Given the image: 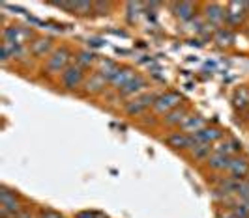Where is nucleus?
I'll return each instance as SVG.
<instances>
[{"label":"nucleus","mask_w":249,"mask_h":218,"mask_svg":"<svg viewBox=\"0 0 249 218\" xmlns=\"http://www.w3.org/2000/svg\"><path fill=\"white\" fill-rule=\"evenodd\" d=\"M70 60H71V50H70V47L60 45V47H56L51 52V56L45 60L43 69H45V73H47L49 77H60V75L71 65Z\"/></svg>","instance_id":"f257e3e1"},{"label":"nucleus","mask_w":249,"mask_h":218,"mask_svg":"<svg viewBox=\"0 0 249 218\" xmlns=\"http://www.w3.org/2000/svg\"><path fill=\"white\" fill-rule=\"evenodd\" d=\"M23 211V203L19 194L8 188L6 185L0 187V217L2 218H17Z\"/></svg>","instance_id":"f03ea898"},{"label":"nucleus","mask_w":249,"mask_h":218,"mask_svg":"<svg viewBox=\"0 0 249 218\" xmlns=\"http://www.w3.org/2000/svg\"><path fill=\"white\" fill-rule=\"evenodd\" d=\"M2 39L19 47H28L36 39V36L30 28H26L23 24H10L2 30Z\"/></svg>","instance_id":"7ed1b4c3"},{"label":"nucleus","mask_w":249,"mask_h":218,"mask_svg":"<svg viewBox=\"0 0 249 218\" xmlns=\"http://www.w3.org/2000/svg\"><path fill=\"white\" fill-rule=\"evenodd\" d=\"M58 78H60L62 90H66V92H79L85 84V80H87V73H85V69H81L77 63H71Z\"/></svg>","instance_id":"20e7f679"},{"label":"nucleus","mask_w":249,"mask_h":218,"mask_svg":"<svg viewBox=\"0 0 249 218\" xmlns=\"http://www.w3.org/2000/svg\"><path fill=\"white\" fill-rule=\"evenodd\" d=\"M178 107H182V95H180L178 92H165L161 95H158L152 110H154L158 116H163V118H165L169 112H173V110L178 109Z\"/></svg>","instance_id":"39448f33"},{"label":"nucleus","mask_w":249,"mask_h":218,"mask_svg":"<svg viewBox=\"0 0 249 218\" xmlns=\"http://www.w3.org/2000/svg\"><path fill=\"white\" fill-rule=\"evenodd\" d=\"M156 99H158V95L144 92L142 95H139V97H135V99H131L129 103H125L124 112L127 116H131V118H133V116H141V114H144L146 110L154 107Z\"/></svg>","instance_id":"423d86ee"},{"label":"nucleus","mask_w":249,"mask_h":218,"mask_svg":"<svg viewBox=\"0 0 249 218\" xmlns=\"http://www.w3.org/2000/svg\"><path fill=\"white\" fill-rule=\"evenodd\" d=\"M202 15H204L206 24L213 30H219L227 24V10L221 4H206Z\"/></svg>","instance_id":"0eeeda50"},{"label":"nucleus","mask_w":249,"mask_h":218,"mask_svg":"<svg viewBox=\"0 0 249 218\" xmlns=\"http://www.w3.org/2000/svg\"><path fill=\"white\" fill-rule=\"evenodd\" d=\"M225 10H227V24L240 26L249 15V2H231L225 6Z\"/></svg>","instance_id":"6e6552de"},{"label":"nucleus","mask_w":249,"mask_h":218,"mask_svg":"<svg viewBox=\"0 0 249 218\" xmlns=\"http://www.w3.org/2000/svg\"><path fill=\"white\" fill-rule=\"evenodd\" d=\"M165 144L169 145L171 149H175V151H191L195 142H193L191 134L178 129V131H173V133H169L165 136Z\"/></svg>","instance_id":"1a4fd4ad"},{"label":"nucleus","mask_w":249,"mask_h":218,"mask_svg":"<svg viewBox=\"0 0 249 218\" xmlns=\"http://www.w3.org/2000/svg\"><path fill=\"white\" fill-rule=\"evenodd\" d=\"M54 41H53V37H47V36H36V39L28 45V50H30V54L34 56V58H43V60H47L51 56V52L54 50Z\"/></svg>","instance_id":"9d476101"},{"label":"nucleus","mask_w":249,"mask_h":218,"mask_svg":"<svg viewBox=\"0 0 249 218\" xmlns=\"http://www.w3.org/2000/svg\"><path fill=\"white\" fill-rule=\"evenodd\" d=\"M225 133L219 129V127H204L200 133L193 134V142L195 144H208V145H215L219 140H223Z\"/></svg>","instance_id":"9b49d317"},{"label":"nucleus","mask_w":249,"mask_h":218,"mask_svg":"<svg viewBox=\"0 0 249 218\" xmlns=\"http://www.w3.org/2000/svg\"><path fill=\"white\" fill-rule=\"evenodd\" d=\"M53 6L62 8L66 12L77 15V17H88L94 13V2H56Z\"/></svg>","instance_id":"f8f14e48"},{"label":"nucleus","mask_w":249,"mask_h":218,"mask_svg":"<svg viewBox=\"0 0 249 218\" xmlns=\"http://www.w3.org/2000/svg\"><path fill=\"white\" fill-rule=\"evenodd\" d=\"M213 151L232 158L242 153V144L238 140H234V138H231V136H225L223 140H219L217 144L213 145Z\"/></svg>","instance_id":"ddd939ff"},{"label":"nucleus","mask_w":249,"mask_h":218,"mask_svg":"<svg viewBox=\"0 0 249 218\" xmlns=\"http://www.w3.org/2000/svg\"><path fill=\"white\" fill-rule=\"evenodd\" d=\"M107 84H109V80H107L103 75H100L98 71H94V73H90V75H87V80H85V84H83V90H85L87 95L88 93L94 95V93L103 92Z\"/></svg>","instance_id":"4468645a"},{"label":"nucleus","mask_w":249,"mask_h":218,"mask_svg":"<svg viewBox=\"0 0 249 218\" xmlns=\"http://www.w3.org/2000/svg\"><path fill=\"white\" fill-rule=\"evenodd\" d=\"M227 171H229V175L234 177V179H246L249 175V158L242 157V155L232 157Z\"/></svg>","instance_id":"2eb2a0df"},{"label":"nucleus","mask_w":249,"mask_h":218,"mask_svg":"<svg viewBox=\"0 0 249 218\" xmlns=\"http://www.w3.org/2000/svg\"><path fill=\"white\" fill-rule=\"evenodd\" d=\"M146 88H148V80H146L142 75H137V77H135L127 86H124L118 93L122 97H133V99H135V97L142 95V93L146 92Z\"/></svg>","instance_id":"dca6fc26"},{"label":"nucleus","mask_w":249,"mask_h":218,"mask_svg":"<svg viewBox=\"0 0 249 218\" xmlns=\"http://www.w3.org/2000/svg\"><path fill=\"white\" fill-rule=\"evenodd\" d=\"M173 13L180 21H186V23L193 21V17L197 13V4H193V2H176V4H173Z\"/></svg>","instance_id":"f3484780"},{"label":"nucleus","mask_w":249,"mask_h":218,"mask_svg":"<svg viewBox=\"0 0 249 218\" xmlns=\"http://www.w3.org/2000/svg\"><path fill=\"white\" fill-rule=\"evenodd\" d=\"M135 77H137V73L133 71L131 67H120V69H118V73H116L111 80H109V84H111L114 90H118V92H120V90H122L124 86L129 84V82H131Z\"/></svg>","instance_id":"a211bd4d"},{"label":"nucleus","mask_w":249,"mask_h":218,"mask_svg":"<svg viewBox=\"0 0 249 218\" xmlns=\"http://www.w3.org/2000/svg\"><path fill=\"white\" fill-rule=\"evenodd\" d=\"M187 116H189V110H187L186 107H178V109H175L173 112H169V114L163 118V123H165L167 127L180 129V127L184 125V121L187 120Z\"/></svg>","instance_id":"6ab92c4d"},{"label":"nucleus","mask_w":249,"mask_h":218,"mask_svg":"<svg viewBox=\"0 0 249 218\" xmlns=\"http://www.w3.org/2000/svg\"><path fill=\"white\" fill-rule=\"evenodd\" d=\"M204 127H206V121H204L202 116H199V114H189L187 120L184 121V125L180 127V131H184V133L193 136V134L200 133Z\"/></svg>","instance_id":"aec40b11"},{"label":"nucleus","mask_w":249,"mask_h":218,"mask_svg":"<svg viewBox=\"0 0 249 218\" xmlns=\"http://www.w3.org/2000/svg\"><path fill=\"white\" fill-rule=\"evenodd\" d=\"M26 52L30 54L28 47H19V45H13L8 41H2V58L4 60H21Z\"/></svg>","instance_id":"412c9836"},{"label":"nucleus","mask_w":249,"mask_h":218,"mask_svg":"<svg viewBox=\"0 0 249 218\" xmlns=\"http://www.w3.org/2000/svg\"><path fill=\"white\" fill-rule=\"evenodd\" d=\"M206 164H208V168L213 170V171H227L229 170V164H231V157H225L221 153H215L213 151L210 158L206 160Z\"/></svg>","instance_id":"4be33fe9"},{"label":"nucleus","mask_w":249,"mask_h":218,"mask_svg":"<svg viewBox=\"0 0 249 218\" xmlns=\"http://www.w3.org/2000/svg\"><path fill=\"white\" fill-rule=\"evenodd\" d=\"M75 63H77L81 69L87 71L92 65L98 63V58H96V54L90 52V50H79V52H77V58H75Z\"/></svg>","instance_id":"5701e85b"},{"label":"nucleus","mask_w":249,"mask_h":218,"mask_svg":"<svg viewBox=\"0 0 249 218\" xmlns=\"http://www.w3.org/2000/svg\"><path fill=\"white\" fill-rule=\"evenodd\" d=\"M118 69H120L118 63H114V62H111V60H101V62H98V69H96V71L100 73V75H103L107 80H111L112 77L118 73Z\"/></svg>","instance_id":"b1692460"},{"label":"nucleus","mask_w":249,"mask_h":218,"mask_svg":"<svg viewBox=\"0 0 249 218\" xmlns=\"http://www.w3.org/2000/svg\"><path fill=\"white\" fill-rule=\"evenodd\" d=\"M191 157L195 158V160H208L210 155L213 153V145H208V144H195L191 147Z\"/></svg>","instance_id":"393cba45"},{"label":"nucleus","mask_w":249,"mask_h":218,"mask_svg":"<svg viewBox=\"0 0 249 218\" xmlns=\"http://www.w3.org/2000/svg\"><path fill=\"white\" fill-rule=\"evenodd\" d=\"M213 39H215V43H219L221 47H223V45H231V43H232V32H231L229 28H219V30H215Z\"/></svg>","instance_id":"a878e982"},{"label":"nucleus","mask_w":249,"mask_h":218,"mask_svg":"<svg viewBox=\"0 0 249 218\" xmlns=\"http://www.w3.org/2000/svg\"><path fill=\"white\" fill-rule=\"evenodd\" d=\"M73 218H109V215H105L103 211H94V209H85L79 211Z\"/></svg>","instance_id":"bb28decb"},{"label":"nucleus","mask_w":249,"mask_h":218,"mask_svg":"<svg viewBox=\"0 0 249 218\" xmlns=\"http://www.w3.org/2000/svg\"><path fill=\"white\" fill-rule=\"evenodd\" d=\"M37 218H64V217L58 211H54V209H41L37 213Z\"/></svg>","instance_id":"cd10ccee"}]
</instances>
